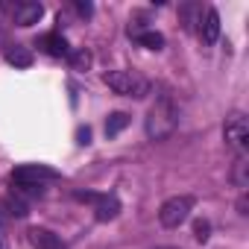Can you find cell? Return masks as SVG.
<instances>
[{"label":"cell","mask_w":249,"mask_h":249,"mask_svg":"<svg viewBox=\"0 0 249 249\" xmlns=\"http://www.w3.org/2000/svg\"><path fill=\"white\" fill-rule=\"evenodd\" d=\"M103 82H106L114 94H120V97H135V100H141V97L150 94V82H147L144 76L132 73V71H108V73L103 76Z\"/></svg>","instance_id":"obj_2"},{"label":"cell","mask_w":249,"mask_h":249,"mask_svg":"<svg viewBox=\"0 0 249 249\" xmlns=\"http://www.w3.org/2000/svg\"><path fill=\"white\" fill-rule=\"evenodd\" d=\"M170 249H173V246H170Z\"/></svg>","instance_id":"obj_22"},{"label":"cell","mask_w":249,"mask_h":249,"mask_svg":"<svg viewBox=\"0 0 249 249\" xmlns=\"http://www.w3.org/2000/svg\"><path fill=\"white\" fill-rule=\"evenodd\" d=\"M6 208H9V217H27V214H30V202H24V199L15 196V194L6 199Z\"/></svg>","instance_id":"obj_15"},{"label":"cell","mask_w":249,"mask_h":249,"mask_svg":"<svg viewBox=\"0 0 249 249\" xmlns=\"http://www.w3.org/2000/svg\"><path fill=\"white\" fill-rule=\"evenodd\" d=\"M135 38H138V44H144L147 50H161V47H164V36H161V33H156V30L135 33Z\"/></svg>","instance_id":"obj_14"},{"label":"cell","mask_w":249,"mask_h":249,"mask_svg":"<svg viewBox=\"0 0 249 249\" xmlns=\"http://www.w3.org/2000/svg\"><path fill=\"white\" fill-rule=\"evenodd\" d=\"M38 47H41L44 53H50V56H68V41H65L59 33H47V36H41Z\"/></svg>","instance_id":"obj_11"},{"label":"cell","mask_w":249,"mask_h":249,"mask_svg":"<svg viewBox=\"0 0 249 249\" xmlns=\"http://www.w3.org/2000/svg\"><path fill=\"white\" fill-rule=\"evenodd\" d=\"M176 126H179V106L173 103L170 94H159L147 111V120H144L147 138L150 141H167L176 132Z\"/></svg>","instance_id":"obj_1"},{"label":"cell","mask_w":249,"mask_h":249,"mask_svg":"<svg viewBox=\"0 0 249 249\" xmlns=\"http://www.w3.org/2000/svg\"><path fill=\"white\" fill-rule=\"evenodd\" d=\"M223 138L231 150L237 153H246V144H249V120L243 111H231L223 123Z\"/></svg>","instance_id":"obj_4"},{"label":"cell","mask_w":249,"mask_h":249,"mask_svg":"<svg viewBox=\"0 0 249 249\" xmlns=\"http://www.w3.org/2000/svg\"><path fill=\"white\" fill-rule=\"evenodd\" d=\"M76 135H79V144H88V135H91V132H88V129H79Z\"/></svg>","instance_id":"obj_19"},{"label":"cell","mask_w":249,"mask_h":249,"mask_svg":"<svg viewBox=\"0 0 249 249\" xmlns=\"http://www.w3.org/2000/svg\"><path fill=\"white\" fill-rule=\"evenodd\" d=\"M129 126V114H123V111H114L108 120H106V135L108 138H114V135H120L123 129Z\"/></svg>","instance_id":"obj_13"},{"label":"cell","mask_w":249,"mask_h":249,"mask_svg":"<svg viewBox=\"0 0 249 249\" xmlns=\"http://www.w3.org/2000/svg\"><path fill=\"white\" fill-rule=\"evenodd\" d=\"M30 243L36 249H65V243L59 240V234H53L50 229H30Z\"/></svg>","instance_id":"obj_8"},{"label":"cell","mask_w":249,"mask_h":249,"mask_svg":"<svg viewBox=\"0 0 249 249\" xmlns=\"http://www.w3.org/2000/svg\"><path fill=\"white\" fill-rule=\"evenodd\" d=\"M0 249H3V240H0Z\"/></svg>","instance_id":"obj_21"},{"label":"cell","mask_w":249,"mask_h":249,"mask_svg":"<svg viewBox=\"0 0 249 249\" xmlns=\"http://www.w3.org/2000/svg\"><path fill=\"white\" fill-rule=\"evenodd\" d=\"M94 205H97V208H94V217H97L100 223L114 220V217H117V211H120L117 196H97V202H94Z\"/></svg>","instance_id":"obj_10"},{"label":"cell","mask_w":249,"mask_h":249,"mask_svg":"<svg viewBox=\"0 0 249 249\" xmlns=\"http://www.w3.org/2000/svg\"><path fill=\"white\" fill-rule=\"evenodd\" d=\"M6 62H9V65H15V68H30V65H33V53H30L27 47L15 44V47H9V50H6Z\"/></svg>","instance_id":"obj_12"},{"label":"cell","mask_w":249,"mask_h":249,"mask_svg":"<svg viewBox=\"0 0 249 249\" xmlns=\"http://www.w3.org/2000/svg\"><path fill=\"white\" fill-rule=\"evenodd\" d=\"M76 12H79V15H85V18H88V15H91V6H88V3H76Z\"/></svg>","instance_id":"obj_18"},{"label":"cell","mask_w":249,"mask_h":249,"mask_svg":"<svg viewBox=\"0 0 249 249\" xmlns=\"http://www.w3.org/2000/svg\"><path fill=\"white\" fill-rule=\"evenodd\" d=\"M231 182H234V188L246 191V185H249V156L246 153H237V159L231 164Z\"/></svg>","instance_id":"obj_9"},{"label":"cell","mask_w":249,"mask_h":249,"mask_svg":"<svg viewBox=\"0 0 249 249\" xmlns=\"http://www.w3.org/2000/svg\"><path fill=\"white\" fill-rule=\"evenodd\" d=\"M59 179L56 170L50 167H41V164H24L12 173V185H36V188H44V182H53Z\"/></svg>","instance_id":"obj_5"},{"label":"cell","mask_w":249,"mask_h":249,"mask_svg":"<svg viewBox=\"0 0 249 249\" xmlns=\"http://www.w3.org/2000/svg\"><path fill=\"white\" fill-rule=\"evenodd\" d=\"M3 208H6V205H3V202H0V211H3ZM6 220H9L6 214H0V223H6Z\"/></svg>","instance_id":"obj_20"},{"label":"cell","mask_w":249,"mask_h":249,"mask_svg":"<svg viewBox=\"0 0 249 249\" xmlns=\"http://www.w3.org/2000/svg\"><path fill=\"white\" fill-rule=\"evenodd\" d=\"M71 65H73V71H85V68L91 65V53H88V50H76V53H71Z\"/></svg>","instance_id":"obj_16"},{"label":"cell","mask_w":249,"mask_h":249,"mask_svg":"<svg viewBox=\"0 0 249 249\" xmlns=\"http://www.w3.org/2000/svg\"><path fill=\"white\" fill-rule=\"evenodd\" d=\"M41 15H44L41 3H15L12 6V18H15L18 27H33V24L41 21Z\"/></svg>","instance_id":"obj_6"},{"label":"cell","mask_w":249,"mask_h":249,"mask_svg":"<svg viewBox=\"0 0 249 249\" xmlns=\"http://www.w3.org/2000/svg\"><path fill=\"white\" fill-rule=\"evenodd\" d=\"M191 211H194V196H188V194L170 196V199L159 208V220H161L164 229H179V226L191 217Z\"/></svg>","instance_id":"obj_3"},{"label":"cell","mask_w":249,"mask_h":249,"mask_svg":"<svg viewBox=\"0 0 249 249\" xmlns=\"http://www.w3.org/2000/svg\"><path fill=\"white\" fill-rule=\"evenodd\" d=\"M199 38H202V44H217V38H220V15H217V9H205V15L199 18Z\"/></svg>","instance_id":"obj_7"},{"label":"cell","mask_w":249,"mask_h":249,"mask_svg":"<svg viewBox=\"0 0 249 249\" xmlns=\"http://www.w3.org/2000/svg\"><path fill=\"white\" fill-rule=\"evenodd\" d=\"M208 231H211V223H208V220H196V223H194V237H196L199 243L208 240Z\"/></svg>","instance_id":"obj_17"}]
</instances>
